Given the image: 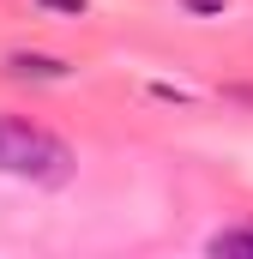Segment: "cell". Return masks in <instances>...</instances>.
Instances as JSON below:
<instances>
[{"instance_id": "6da1fadb", "label": "cell", "mask_w": 253, "mask_h": 259, "mask_svg": "<svg viewBox=\"0 0 253 259\" xmlns=\"http://www.w3.org/2000/svg\"><path fill=\"white\" fill-rule=\"evenodd\" d=\"M0 175L30 181V187H61L72 175V151L49 127H30L18 115H0Z\"/></svg>"}, {"instance_id": "7a4b0ae2", "label": "cell", "mask_w": 253, "mask_h": 259, "mask_svg": "<svg viewBox=\"0 0 253 259\" xmlns=\"http://www.w3.org/2000/svg\"><path fill=\"white\" fill-rule=\"evenodd\" d=\"M6 72L12 78H66L72 66L55 61V55H6Z\"/></svg>"}, {"instance_id": "3957f363", "label": "cell", "mask_w": 253, "mask_h": 259, "mask_svg": "<svg viewBox=\"0 0 253 259\" xmlns=\"http://www.w3.org/2000/svg\"><path fill=\"white\" fill-rule=\"evenodd\" d=\"M217 259H235V253H253V223H235V229H217L211 241H205Z\"/></svg>"}, {"instance_id": "277c9868", "label": "cell", "mask_w": 253, "mask_h": 259, "mask_svg": "<svg viewBox=\"0 0 253 259\" xmlns=\"http://www.w3.org/2000/svg\"><path fill=\"white\" fill-rule=\"evenodd\" d=\"M36 6H55V12H85V0H36Z\"/></svg>"}]
</instances>
